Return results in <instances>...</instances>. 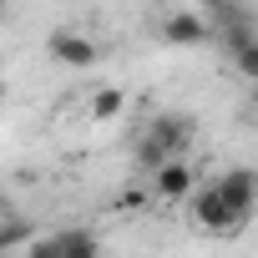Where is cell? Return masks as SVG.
Segmentation results:
<instances>
[{"mask_svg":"<svg viewBox=\"0 0 258 258\" xmlns=\"http://www.w3.org/2000/svg\"><path fill=\"white\" fill-rule=\"evenodd\" d=\"M26 238H31V223L11 213V218H6V228H0V248H6V253H16V248H21Z\"/></svg>","mask_w":258,"mask_h":258,"instance_id":"obj_10","label":"cell"},{"mask_svg":"<svg viewBox=\"0 0 258 258\" xmlns=\"http://www.w3.org/2000/svg\"><path fill=\"white\" fill-rule=\"evenodd\" d=\"M142 137H147L167 162H182V152L192 147V121H187L182 111H162V116H152V121L142 126Z\"/></svg>","mask_w":258,"mask_h":258,"instance_id":"obj_4","label":"cell"},{"mask_svg":"<svg viewBox=\"0 0 258 258\" xmlns=\"http://www.w3.org/2000/svg\"><path fill=\"white\" fill-rule=\"evenodd\" d=\"M147 203H157L152 187H126V192H116V213H142Z\"/></svg>","mask_w":258,"mask_h":258,"instance_id":"obj_11","label":"cell"},{"mask_svg":"<svg viewBox=\"0 0 258 258\" xmlns=\"http://www.w3.org/2000/svg\"><path fill=\"white\" fill-rule=\"evenodd\" d=\"M46 51H51L56 66H71V71H91V66L101 61V46H96L86 31H76V26L51 31V36H46Z\"/></svg>","mask_w":258,"mask_h":258,"instance_id":"obj_3","label":"cell"},{"mask_svg":"<svg viewBox=\"0 0 258 258\" xmlns=\"http://www.w3.org/2000/svg\"><path fill=\"white\" fill-rule=\"evenodd\" d=\"M213 187L223 192V203H228L243 223L258 213V172H253V167H228V172L213 177Z\"/></svg>","mask_w":258,"mask_h":258,"instance_id":"obj_5","label":"cell"},{"mask_svg":"<svg viewBox=\"0 0 258 258\" xmlns=\"http://www.w3.org/2000/svg\"><path fill=\"white\" fill-rule=\"evenodd\" d=\"M126 111V86H96L91 96H86V121H116Z\"/></svg>","mask_w":258,"mask_h":258,"instance_id":"obj_8","label":"cell"},{"mask_svg":"<svg viewBox=\"0 0 258 258\" xmlns=\"http://www.w3.org/2000/svg\"><path fill=\"white\" fill-rule=\"evenodd\" d=\"M147 187H152V198H157V203H192L203 182H198V172H192L187 162H167L162 172H152V182H147Z\"/></svg>","mask_w":258,"mask_h":258,"instance_id":"obj_6","label":"cell"},{"mask_svg":"<svg viewBox=\"0 0 258 258\" xmlns=\"http://www.w3.org/2000/svg\"><path fill=\"white\" fill-rule=\"evenodd\" d=\"M233 71H238L243 81H258V36H253V41H243V46L233 51Z\"/></svg>","mask_w":258,"mask_h":258,"instance_id":"obj_9","label":"cell"},{"mask_svg":"<svg viewBox=\"0 0 258 258\" xmlns=\"http://www.w3.org/2000/svg\"><path fill=\"white\" fill-rule=\"evenodd\" d=\"M51 243H56V258H101V238L91 228H61L51 233Z\"/></svg>","mask_w":258,"mask_h":258,"instance_id":"obj_7","label":"cell"},{"mask_svg":"<svg viewBox=\"0 0 258 258\" xmlns=\"http://www.w3.org/2000/svg\"><path fill=\"white\" fill-rule=\"evenodd\" d=\"M157 36H162L167 46H203V41H218L208 11H182V6H172V11L157 16Z\"/></svg>","mask_w":258,"mask_h":258,"instance_id":"obj_2","label":"cell"},{"mask_svg":"<svg viewBox=\"0 0 258 258\" xmlns=\"http://www.w3.org/2000/svg\"><path fill=\"white\" fill-rule=\"evenodd\" d=\"M187 218H192V228H198V233H213V238H223V233H238V228H243V218L223 203V192H218L213 182H203V187H198V198L187 203Z\"/></svg>","mask_w":258,"mask_h":258,"instance_id":"obj_1","label":"cell"}]
</instances>
